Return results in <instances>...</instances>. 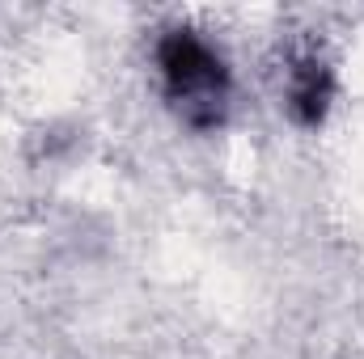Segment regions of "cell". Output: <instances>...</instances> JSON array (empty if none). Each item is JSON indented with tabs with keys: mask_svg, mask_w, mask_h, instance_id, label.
<instances>
[{
	"mask_svg": "<svg viewBox=\"0 0 364 359\" xmlns=\"http://www.w3.org/2000/svg\"><path fill=\"white\" fill-rule=\"evenodd\" d=\"M157 77L170 110L186 127L212 131L229 106V64L195 30H170L157 38Z\"/></svg>",
	"mask_w": 364,
	"mask_h": 359,
	"instance_id": "1",
	"label": "cell"
},
{
	"mask_svg": "<svg viewBox=\"0 0 364 359\" xmlns=\"http://www.w3.org/2000/svg\"><path fill=\"white\" fill-rule=\"evenodd\" d=\"M331 101H335V77H331V68L318 55L296 60V68L288 77V114L301 127H318L326 118Z\"/></svg>",
	"mask_w": 364,
	"mask_h": 359,
	"instance_id": "2",
	"label": "cell"
}]
</instances>
